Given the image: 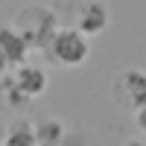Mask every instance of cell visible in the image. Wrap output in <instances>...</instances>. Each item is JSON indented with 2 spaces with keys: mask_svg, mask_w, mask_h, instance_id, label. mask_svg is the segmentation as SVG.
<instances>
[{
  "mask_svg": "<svg viewBox=\"0 0 146 146\" xmlns=\"http://www.w3.org/2000/svg\"><path fill=\"white\" fill-rule=\"evenodd\" d=\"M47 53L62 67H82L91 56V38L76 27H58L56 35L47 44Z\"/></svg>",
  "mask_w": 146,
  "mask_h": 146,
  "instance_id": "cell-1",
  "label": "cell"
},
{
  "mask_svg": "<svg viewBox=\"0 0 146 146\" xmlns=\"http://www.w3.org/2000/svg\"><path fill=\"white\" fill-rule=\"evenodd\" d=\"M15 27L23 35V41H27L29 50H47L50 38L58 29V18H56V12L47 9V6H29V9L21 12Z\"/></svg>",
  "mask_w": 146,
  "mask_h": 146,
  "instance_id": "cell-2",
  "label": "cell"
},
{
  "mask_svg": "<svg viewBox=\"0 0 146 146\" xmlns=\"http://www.w3.org/2000/svg\"><path fill=\"white\" fill-rule=\"evenodd\" d=\"M111 96L120 108L135 111L146 102V70L140 67H126L111 85Z\"/></svg>",
  "mask_w": 146,
  "mask_h": 146,
  "instance_id": "cell-3",
  "label": "cell"
},
{
  "mask_svg": "<svg viewBox=\"0 0 146 146\" xmlns=\"http://www.w3.org/2000/svg\"><path fill=\"white\" fill-rule=\"evenodd\" d=\"M108 23H111V9H108L105 0H88V3H82L79 12H76V29L85 32L88 38L102 35L108 29Z\"/></svg>",
  "mask_w": 146,
  "mask_h": 146,
  "instance_id": "cell-4",
  "label": "cell"
},
{
  "mask_svg": "<svg viewBox=\"0 0 146 146\" xmlns=\"http://www.w3.org/2000/svg\"><path fill=\"white\" fill-rule=\"evenodd\" d=\"M27 53H29V47L23 41V35L18 32V27L15 23H3L0 27V56L15 67L21 62H27Z\"/></svg>",
  "mask_w": 146,
  "mask_h": 146,
  "instance_id": "cell-5",
  "label": "cell"
},
{
  "mask_svg": "<svg viewBox=\"0 0 146 146\" xmlns=\"http://www.w3.org/2000/svg\"><path fill=\"white\" fill-rule=\"evenodd\" d=\"M15 82L21 85L23 91H27L32 100L35 96H41L47 91V85H50V76H47V70L41 64H29V62H21L15 64Z\"/></svg>",
  "mask_w": 146,
  "mask_h": 146,
  "instance_id": "cell-6",
  "label": "cell"
},
{
  "mask_svg": "<svg viewBox=\"0 0 146 146\" xmlns=\"http://www.w3.org/2000/svg\"><path fill=\"white\" fill-rule=\"evenodd\" d=\"M67 123L58 117H41L38 123H35V140L41 146H58L67 140Z\"/></svg>",
  "mask_w": 146,
  "mask_h": 146,
  "instance_id": "cell-7",
  "label": "cell"
},
{
  "mask_svg": "<svg viewBox=\"0 0 146 146\" xmlns=\"http://www.w3.org/2000/svg\"><path fill=\"white\" fill-rule=\"evenodd\" d=\"M3 143L6 146H38V140H35V123H29V120H23V117L12 120L6 126Z\"/></svg>",
  "mask_w": 146,
  "mask_h": 146,
  "instance_id": "cell-8",
  "label": "cell"
},
{
  "mask_svg": "<svg viewBox=\"0 0 146 146\" xmlns=\"http://www.w3.org/2000/svg\"><path fill=\"white\" fill-rule=\"evenodd\" d=\"M3 100H6V105L9 108H15V111H23V108H27L29 102H32V96L27 94L21 88V85L15 82V76H3Z\"/></svg>",
  "mask_w": 146,
  "mask_h": 146,
  "instance_id": "cell-9",
  "label": "cell"
},
{
  "mask_svg": "<svg viewBox=\"0 0 146 146\" xmlns=\"http://www.w3.org/2000/svg\"><path fill=\"white\" fill-rule=\"evenodd\" d=\"M131 114H135V126H137V131L146 137V102H143L140 108H135Z\"/></svg>",
  "mask_w": 146,
  "mask_h": 146,
  "instance_id": "cell-10",
  "label": "cell"
},
{
  "mask_svg": "<svg viewBox=\"0 0 146 146\" xmlns=\"http://www.w3.org/2000/svg\"><path fill=\"white\" fill-rule=\"evenodd\" d=\"M9 70H12V64L6 62V58H3V56H0V79H3V76H6V73H9Z\"/></svg>",
  "mask_w": 146,
  "mask_h": 146,
  "instance_id": "cell-11",
  "label": "cell"
}]
</instances>
